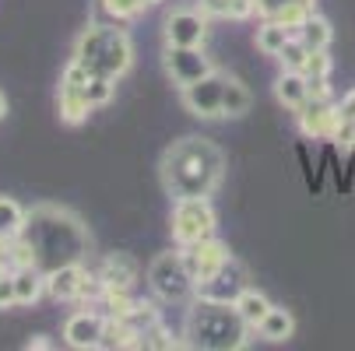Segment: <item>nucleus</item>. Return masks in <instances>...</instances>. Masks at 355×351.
Listing matches in <instances>:
<instances>
[{
	"mask_svg": "<svg viewBox=\"0 0 355 351\" xmlns=\"http://www.w3.org/2000/svg\"><path fill=\"white\" fill-rule=\"evenodd\" d=\"M162 186L173 200L183 197H211L225 176V155L222 147L205 137H180L162 155Z\"/></svg>",
	"mask_w": 355,
	"mask_h": 351,
	"instance_id": "nucleus-1",
	"label": "nucleus"
},
{
	"mask_svg": "<svg viewBox=\"0 0 355 351\" xmlns=\"http://www.w3.org/2000/svg\"><path fill=\"white\" fill-rule=\"evenodd\" d=\"M35 253V264L42 271H53L60 264H81L85 253H88V228L81 225V218H74L71 211L64 208H35L28 211V222H25V232H21Z\"/></svg>",
	"mask_w": 355,
	"mask_h": 351,
	"instance_id": "nucleus-2",
	"label": "nucleus"
},
{
	"mask_svg": "<svg viewBox=\"0 0 355 351\" xmlns=\"http://www.w3.org/2000/svg\"><path fill=\"white\" fill-rule=\"evenodd\" d=\"M250 327L239 320L232 303H211V298H190V309L183 320L187 348L200 351H239L250 344Z\"/></svg>",
	"mask_w": 355,
	"mask_h": 351,
	"instance_id": "nucleus-3",
	"label": "nucleus"
},
{
	"mask_svg": "<svg viewBox=\"0 0 355 351\" xmlns=\"http://www.w3.org/2000/svg\"><path fill=\"white\" fill-rule=\"evenodd\" d=\"M74 64H81L88 74L98 78H113L120 81L130 64H134V42L123 28L116 25H88L78 39H74Z\"/></svg>",
	"mask_w": 355,
	"mask_h": 351,
	"instance_id": "nucleus-4",
	"label": "nucleus"
},
{
	"mask_svg": "<svg viewBox=\"0 0 355 351\" xmlns=\"http://www.w3.org/2000/svg\"><path fill=\"white\" fill-rule=\"evenodd\" d=\"M148 288L155 291L159 303L169 306H183L190 298H197V281L190 278L180 249H166L148 264Z\"/></svg>",
	"mask_w": 355,
	"mask_h": 351,
	"instance_id": "nucleus-5",
	"label": "nucleus"
},
{
	"mask_svg": "<svg viewBox=\"0 0 355 351\" xmlns=\"http://www.w3.org/2000/svg\"><path fill=\"white\" fill-rule=\"evenodd\" d=\"M169 228H173V242L176 246H193L200 239H211L215 235L218 215H215L208 197H183V200H173Z\"/></svg>",
	"mask_w": 355,
	"mask_h": 351,
	"instance_id": "nucleus-6",
	"label": "nucleus"
},
{
	"mask_svg": "<svg viewBox=\"0 0 355 351\" xmlns=\"http://www.w3.org/2000/svg\"><path fill=\"white\" fill-rule=\"evenodd\" d=\"M162 67H166V74H169V81H173L176 88H187V84L208 78V74L215 71L211 57H208L200 46H166Z\"/></svg>",
	"mask_w": 355,
	"mask_h": 351,
	"instance_id": "nucleus-7",
	"label": "nucleus"
},
{
	"mask_svg": "<svg viewBox=\"0 0 355 351\" xmlns=\"http://www.w3.org/2000/svg\"><path fill=\"white\" fill-rule=\"evenodd\" d=\"M222 95H225V74L222 71H211L208 78L180 88L187 113H193L197 120H222Z\"/></svg>",
	"mask_w": 355,
	"mask_h": 351,
	"instance_id": "nucleus-8",
	"label": "nucleus"
},
{
	"mask_svg": "<svg viewBox=\"0 0 355 351\" xmlns=\"http://www.w3.org/2000/svg\"><path fill=\"white\" fill-rule=\"evenodd\" d=\"M85 81H88V71L81 64H67L64 78H60V95H57V109H60V120L67 127H78L88 120L92 113V102L85 98Z\"/></svg>",
	"mask_w": 355,
	"mask_h": 351,
	"instance_id": "nucleus-9",
	"label": "nucleus"
},
{
	"mask_svg": "<svg viewBox=\"0 0 355 351\" xmlns=\"http://www.w3.org/2000/svg\"><path fill=\"white\" fill-rule=\"evenodd\" d=\"M180 253H183V264H187V271H190V278L200 285V281H208L222 264H229L232 260V253H229V246L222 242V239H200V242H193V246H180Z\"/></svg>",
	"mask_w": 355,
	"mask_h": 351,
	"instance_id": "nucleus-10",
	"label": "nucleus"
},
{
	"mask_svg": "<svg viewBox=\"0 0 355 351\" xmlns=\"http://www.w3.org/2000/svg\"><path fill=\"white\" fill-rule=\"evenodd\" d=\"M246 281H250V278H246V267L232 257V260L222 264L208 281L197 285V295H200V298H211V303H236V298L250 288Z\"/></svg>",
	"mask_w": 355,
	"mask_h": 351,
	"instance_id": "nucleus-11",
	"label": "nucleus"
},
{
	"mask_svg": "<svg viewBox=\"0 0 355 351\" xmlns=\"http://www.w3.org/2000/svg\"><path fill=\"white\" fill-rule=\"evenodd\" d=\"M103 330H106V313L103 309H78L67 316L64 323V344L67 348H78V351H88V348H98L103 341Z\"/></svg>",
	"mask_w": 355,
	"mask_h": 351,
	"instance_id": "nucleus-12",
	"label": "nucleus"
},
{
	"mask_svg": "<svg viewBox=\"0 0 355 351\" xmlns=\"http://www.w3.org/2000/svg\"><path fill=\"white\" fill-rule=\"evenodd\" d=\"M295 116H299V130L313 141H334L341 130V113H338V106H331V98L327 102L310 98L302 109H295Z\"/></svg>",
	"mask_w": 355,
	"mask_h": 351,
	"instance_id": "nucleus-13",
	"label": "nucleus"
},
{
	"mask_svg": "<svg viewBox=\"0 0 355 351\" xmlns=\"http://www.w3.org/2000/svg\"><path fill=\"white\" fill-rule=\"evenodd\" d=\"M166 46H205L208 39V18L200 15L197 8H183V11H173L166 18Z\"/></svg>",
	"mask_w": 355,
	"mask_h": 351,
	"instance_id": "nucleus-14",
	"label": "nucleus"
},
{
	"mask_svg": "<svg viewBox=\"0 0 355 351\" xmlns=\"http://www.w3.org/2000/svg\"><path fill=\"white\" fill-rule=\"evenodd\" d=\"M85 278H88V271L81 264H60L53 271H46V295L57 298V303H78Z\"/></svg>",
	"mask_w": 355,
	"mask_h": 351,
	"instance_id": "nucleus-15",
	"label": "nucleus"
},
{
	"mask_svg": "<svg viewBox=\"0 0 355 351\" xmlns=\"http://www.w3.org/2000/svg\"><path fill=\"white\" fill-rule=\"evenodd\" d=\"M261 18H271V21H282L288 28H295L306 15L317 11V0H253Z\"/></svg>",
	"mask_w": 355,
	"mask_h": 351,
	"instance_id": "nucleus-16",
	"label": "nucleus"
},
{
	"mask_svg": "<svg viewBox=\"0 0 355 351\" xmlns=\"http://www.w3.org/2000/svg\"><path fill=\"white\" fill-rule=\"evenodd\" d=\"M98 278H103L106 288H116V291H130L134 281H137V260L130 253H110L103 264H98L95 271Z\"/></svg>",
	"mask_w": 355,
	"mask_h": 351,
	"instance_id": "nucleus-17",
	"label": "nucleus"
},
{
	"mask_svg": "<svg viewBox=\"0 0 355 351\" xmlns=\"http://www.w3.org/2000/svg\"><path fill=\"white\" fill-rule=\"evenodd\" d=\"M275 98L285 106V109H302L310 102V84H306V74L302 71H282L278 81H275Z\"/></svg>",
	"mask_w": 355,
	"mask_h": 351,
	"instance_id": "nucleus-18",
	"label": "nucleus"
},
{
	"mask_svg": "<svg viewBox=\"0 0 355 351\" xmlns=\"http://www.w3.org/2000/svg\"><path fill=\"white\" fill-rule=\"evenodd\" d=\"M46 295V271L42 267H15V298L18 306H35Z\"/></svg>",
	"mask_w": 355,
	"mask_h": 351,
	"instance_id": "nucleus-19",
	"label": "nucleus"
},
{
	"mask_svg": "<svg viewBox=\"0 0 355 351\" xmlns=\"http://www.w3.org/2000/svg\"><path fill=\"white\" fill-rule=\"evenodd\" d=\"M292 35L306 46V49H327L331 46V39H334V28H331V21L324 18V15H306L295 28H292Z\"/></svg>",
	"mask_w": 355,
	"mask_h": 351,
	"instance_id": "nucleus-20",
	"label": "nucleus"
},
{
	"mask_svg": "<svg viewBox=\"0 0 355 351\" xmlns=\"http://www.w3.org/2000/svg\"><path fill=\"white\" fill-rule=\"evenodd\" d=\"M232 306H236L239 320H243V323H246V327H250L253 334H257L261 320H264V316L271 313V306H275V303H271V298H268L264 291H257V288H246V291H243V295L236 298Z\"/></svg>",
	"mask_w": 355,
	"mask_h": 351,
	"instance_id": "nucleus-21",
	"label": "nucleus"
},
{
	"mask_svg": "<svg viewBox=\"0 0 355 351\" xmlns=\"http://www.w3.org/2000/svg\"><path fill=\"white\" fill-rule=\"evenodd\" d=\"M103 351H123V348H141V330L127 320H110L106 316V330L103 341H98Z\"/></svg>",
	"mask_w": 355,
	"mask_h": 351,
	"instance_id": "nucleus-22",
	"label": "nucleus"
},
{
	"mask_svg": "<svg viewBox=\"0 0 355 351\" xmlns=\"http://www.w3.org/2000/svg\"><path fill=\"white\" fill-rule=\"evenodd\" d=\"M250 106H253V95H250V88H246V84H243L239 78L225 74L222 116H225V120H239V116H246V113H250Z\"/></svg>",
	"mask_w": 355,
	"mask_h": 351,
	"instance_id": "nucleus-23",
	"label": "nucleus"
},
{
	"mask_svg": "<svg viewBox=\"0 0 355 351\" xmlns=\"http://www.w3.org/2000/svg\"><path fill=\"white\" fill-rule=\"evenodd\" d=\"M288 39H292V28L288 25L271 21V18H261V25H257V49H261L264 57H278Z\"/></svg>",
	"mask_w": 355,
	"mask_h": 351,
	"instance_id": "nucleus-24",
	"label": "nucleus"
},
{
	"mask_svg": "<svg viewBox=\"0 0 355 351\" xmlns=\"http://www.w3.org/2000/svg\"><path fill=\"white\" fill-rule=\"evenodd\" d=\"M257 334H261L264 341H271V344H282V341H288V337L295 334V320H292V313H288V309L271 306V313L261 320Z\"/></svg>",
	"mask_w": 355,
	"mask_h": 351,
	"instance_id": "nucleus-25",
	"label": "nucleus"
},
{
	"mask_svg": "<svg viewBox=\"0 0 355 351\" xmlns=\"http://www.w3.org/2000/svg\"><path fill=\"white\" fill-rule=\"evenodd\" d=\"M25 222H28V211L11 197H0V239L11 242L25 232Z\"/></svg>",
	"mask_w": 355,
	"mask_h": 351,
	"instance_id": "nucleus-26",
	"label": "nucleus"
},
{
	"mask_svg": "<svg viewBox=\"0 0 355 351\" xmlns=\"http://www.w3.org/2000/svg\"><path fill=\"white\" fill-rule=\"evenodd\" d=\"M151 4L148 0H103V11L113 18V21H134L137 15H144Z\"/></svg>",
	"mask_w": 355,
	"mask_h": 351,
	"instance_id": "nucleus-27",
	"label": "nucleus"
},
{
	"mask_svg": "<svg viewBox=\"0 0 355 351\" xmlns=\"http://www.w3.org/2000/svg\"><path fill=\"white\" fill-rule=\"evenodd\" d=\"M306 57H310V49L292 35V39L285 42V49H282V53H278L275 60L282 64V71H302V67H306Z\"/></svg>",
	"mask_w": 355,
	"mask_h": 351,
	"instance_id": "nucleus-28",
	"label": "nucleus"
},
{
	"mask_svg": "<svg viewBox=\"0 0 355 351\" xmlns=\"http://www.w3.org/2000/svg\"><path fill=\"white\" fill-rule=\"evenodd\" d=\"M331 57H327V49H310V57H306V67H302V74L306 78H331Z\"/></svg>",
	"mask_w": 355,
	"mask_h": 351,
	"instance_id": "nucleus-29",
	"label": "nucleus"
},
{
	"mask_svg": "<svg viewBox=\"0 0 355 351\" xmlns=\"http://www.w3.org/2000/svg\"><path fill=\"white\" fill-rule=\"evenodd\" d=\"M236 0H197V11L205 18H232Z\"/></svg>",
	"mask_w": 355,
	"mask_h": 351,
	"instance_id": "nucleus-30",
	"label": "nucleus"
},
{
	"mask_svg": "<svg viewBox=\"0 0 355 351\" xmlns=\"http://www.w3.org/2000/svg\"><path fill=\"white\" fill-rule=\"evenodd\" d=\"M306 84H310V98H317V102H327V98H331L327 78H306Z\"/></svg>",
	"mask_w": 355,
	"mask_h": 351,
	"instance_id": "nucleus-31",
	"label": "nucleus"
},
{
	"mask_svg": "<svg viewBox=\"0 0 355 351\" xmlns=\"http://www.w3.org/2000/svg\"><path fill=\"white\" fill-rule=\"evenodd\" d=\"M338 113H341V123H355V91H348L338 102Z\"/></svg>",
	"mask_w": 355,
	"mask_h": 351,
	"instance_id": "nucleus-32",
	"label": "nucleus"
},
{
	"mask_svg": "<svg viewBox=\"0 0 355 351\" xmlns=\"http://www.w3.org/2000/svg\"><path fill=\"white\" fill-rule=\"evenodd\" d=\"M25 348H28V351H32V348H35V351H42V348H49V341H46L42 334H35V337H28V344H25Z\"/></svg>",
	"mask_w": 355,
	"mask_h": 351,
	"instance_id": "nucleus-33",
	"label": "nucleus"
},
{
	"mask_svg": "<svg viewBox=\"0 0 355 351\" xmlns=\"http://www.w3.org/2000/svg\"><path fill=\"white\" fill-rule=\"evenodd\" d=\"M8 116V98H4V91H0V120Z\"/></svg>",
	"mask_w": 355,
	"mask_h": 351,
	"instance_id": "nucleus-34",
	"label": "nucleus"
},
{
	"mask_svg": "<svg viewBox=\"0 0 355 351\" xmlns=\"http://www.w3.org/2000/svg\"><path fill=\"white\" fill-rule=\"evenodd\" d=\"M4 257H8V253H4V239H0V260H4Z\"/></svg>",
	"mask_w": 355,
	"mask_h": 351,
	"instance_id": "nucleus-35",
	"label": "nucleus"
}]
</instances>
